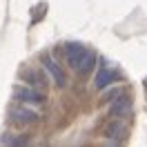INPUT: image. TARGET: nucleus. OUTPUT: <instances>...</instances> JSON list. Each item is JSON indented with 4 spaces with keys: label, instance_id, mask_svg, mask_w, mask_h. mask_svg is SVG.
<instances>
[{
    "label": "nucleus",
    "instance_id": "1",
    "mask_svg": "<svg viewBox=\"0 0 147 147\" xmlns=\"http://www.w3.org/2000/svg\"><path fill=\"white\" fill-rule=\"evenodd\" d=\"M13 98H16L20 105H27V107H34V109H42L47 105L45 94L34 89V87H29V85H25V83L13 85Z\"/></svg>",
    "mask_w": 147,
    "mask_h": 147
},
{
    "label": "nucleus",
    "instance_id": "2",
    "mask_svg": "<svg viewBox=\"0 0 147 147\" xmlns=\"http://www.w3.org/2000/svg\"><path fill=\"white\" fill-rule=\"evenodd\" d=\"M42 120L40 109L27 107V105H18V107H11L9 111V123H13L16 127H34Z\"/></svg>",
    "mask_w": 147,
    "mask_h": 147
},
{
    "label": "nucleus",
    "instance_id": "3",
    "mask_svg": "<svg viewBox=\"0 0 147 147\" xmlns=\"http://www.w3.org/2000/svg\"><path fill=\"white\" fill-rule=\"evenodd\" d=\"M40 65H42V69L47 71V76L54 80V85L58 87V89H65L67 87V74H65V69L58 65V60H56L54 56H40Z\"/></svg>",
    "mask_w": 147,
    "mask_h": 147
},
{
    "label": "nucleus",
    "instance_id": "4",
    "mask_svg": "<svg viewBox=\"0 0 147 147\" xmlns=\"http://www.w3.org/2000/svg\"><path fill=\"white\" fill-rule=\"evenodd\" d=\"M45 74L47 71H40L36 67H22L18 71V78H20V83L29 85V87L38 89V92H45L47 87H49V80L45 78Z\"/></svg>",
    "mask_w": 147,
    "mask_h": 147
},
{
    "label": "nucleus",
    "instance_id": "5",
    "mask_svg": "<svg viewBox=\"0 0 147 147\" xmlns=\"http://www.w3.org/2000/svg\"><path fill=\"white\" fill-rule=\"evenodd\" d=\"M87 54H89V49L83 42H65L63 45V56H65V60H67V65L71 69H78Z\"/></svg>",
    "mask_w": 147,
    "mask_h": 147
},
{
    "label": "nucleus",
    "instance_id": "6",
    "mask_svg": "<svg viewBox=\"0 0 147 147\" xmlns=\"http://www.w3.org/2000/svg\"><path fill=\"white\" fill-rule=\"evenodd\" d=\"M120 76L116 69H111V67H105L102 65L100 69L96 71V76H94V89H98V92H102V89H107L109 85H114V83H118Z\"/></svg>",
    "mask_w": 147,
    "mask_h": 147
},
{
    "label": "nucleus",
    "instance_id": "7",
    "mask_svg": "<svg viewBox=\"0 0 147 147\" xmlns=\"http://www.w3.org/2000/svg\"><path fill=\"white\" fill-rule=\"evenodd\" d=\"M131 111H134V102H131V98L125 96V94L109 105V114L114 118H125V116H129Z\"/></svg>",
    "mask_w": 147,
    "mask_h": 147
},
{
    "label": "nucleus",
    "instance_id": "8",
    "mask_svg": "<svg viewBox=\"0 0 147 147\" xmlns=\"http://www.w3.org/2000/svg\"><path fill=\"white\" fill-rule=\"evenodd\" d=\"M105 136L107 138H114V140H120V138L127 136V125L123 123L120 118H114L105 125Z\"/></svg>",
    "mask_w": 147,
    "mask_h": 147
},
{
    "label": "nucleus",
    "instance_id": "9",
    "mask_svg": "<svg viewBox=\"0 0 147 147\" xmlns=\"http://www.w3.org/2000/svg\"><path fill=\"white\" fill-rule=\"evenodd\" d=\"M2 147H31V136L29 134H5Z\"/></svg>",
    "mask_w": 147,
    "mask_h": 147
},
{
    "label": "nucleus",
    "instance_id": "10",
    "mask_svg": "<svg viewBox=\"0 0 147 147\" xmlns=\"http://www.w3.org/2000/svg\"><path fill=\"white\" fill-rule=\"evenodd\" d=\"M96 60H98V56L94 54V51H89V54L85 56V60L80 63V67L76 69V71H78V76H80V78H87V76H92L94 67H96Z\"/></svg>",
    "mask_w": 147,
    "mask_h": 147
},
{
    "label": "nucleus",
    "instance_id": "11",
    "mask_svg": "<svg viewBox=\"0 0 147 147\" xmlns=\"http://www.w3.org/2000/svg\"><path fill=\"white\" fill-rule=\"evenodd\" d=\"M123 94H125V92H123L120 87H114V89H107V92L102 94V96H100V100H102V102H114L116 98H120Z\"/></svg>",
    "mask_w": 147,
    "mask_h": 147
},
{
    "label": "nucleus",
    "instance_id": "12",
    "mask_svg": "<svg viewBox=\"0 0 147 147\" xmlns=\"http://www.w3.org/2000/svg\"><path fill=\"white\" fill-rule=\"evenodd\" d=\"M42 16H45V5H40V9L36 11V16H34V18H31V22H38V20L42 18Z\"/></svg>",
    "mask_w": 147,
    "mask_h": 147
},
{
    "label": "nucleus",
    "instance_id": "13",
    "mask_svg": "<svg viewBox=\"0 0 147 147\" xmlns=\"http://www.w3.org/2000/svg\"><path fill=\"white\" fill-rule=\"evenodd\" d=\"M145 85H147V80H145Z\"/></svg>",
    "mask_w": 147,
    "mask_h": 147
}]
</instances>
